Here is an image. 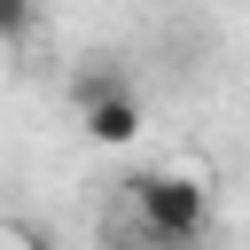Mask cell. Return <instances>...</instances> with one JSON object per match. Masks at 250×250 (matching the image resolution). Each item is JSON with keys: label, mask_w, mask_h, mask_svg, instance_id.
<instances>
[{"label": "cell", "mask_w": 250, "mask_h": 250, "mask_svg": "<svg viewBox=\"0 0 250 250\" xmlns=\"http://www.w3.org/2000/svg\"><path fill=\"white\" fill-rule=\"evenodd\" d=\"M125 211H133V227H141L148 250H203V234H211V188L188 164L133 172L125 180Z\"/></svg>", "instance_id": "6da1fadb"}, {"label": "cell", "mask_w": 250, "mask_h": 250, "mask_svg": "<svg viewBox=\"0 0 250 250\" xmlns=\"http://www.w3.org/2000/svg\"><path fill=\"white\" fill-rule=\"evenodd\" d=\"M70 102H78V133L94 148H133L141 141V94L125 86V70H78Z\"/></svg>", "instance_id": "7a4b0ae2"}, {"label": "cell", "mask_w": 250, "mask_h": 250, "mask_svg": "<svg viewBox=\"0 0 250 250\" xmlns=\"http://www.w3.org/2000/svg\"><path fill=\"white\" fill-rule=\"evenodd\" d=\"M31 23H39V16H31L23 0H0V39H31Z\"/></svg>", "instance_id": "3957f363"}, {"label": "cell", "mask_w": 250, "mask_h": 250, "mask_svg": "<svg viewBox=\"0 0 250 250\" xmlns=\"http://www.w3.org/2000/svg\"><path fill=\"white\" fill-rule=\"evenodd\" d=\"M0 250H47V242H39V227H16V219H0Z\"/></svg>", "instance_id": "277c9868"}]
</instances>
